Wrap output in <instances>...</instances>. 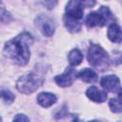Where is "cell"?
<instances>
[{
    "mask_svg": "<svg viewBox=\"0 0 122 122\" xmlns=\"http://www.w3.org/2000/svg\"><path fill=\"white\" fill-rule=\"evenodd\" d=\"M32 43L33 38L29 32H21L13 39L6 42L3 53L7 58H10L17 65L24 66L30 60V47Z\"/></svg>",
    "mask_w": 122,
    "mask_h": 122,
    "instance_id": "1",
    "label": "cell"
},
{
    "mask_svg": "<svg viewBox=\"0 0 122 122\" xmlns=\"http://www.w3.org/2000/svg\"><path fill=\"white\" fill-rule=\"evenodd\" d=\"M88 61L94 69L98 71H105L109 68L110 58L108 52L97 44H92L88 50Z\"/></svg>",
    "mask_w": 122,
    "mask_h": 122,
    "instance_id": "2",
    "label": "cell"
},
{
    "mask_svg": "<svg viewBox=\"0 0 122 122\" xmlns=\"http://www.w3.org/2000/svg\"><path fill=\"white\" fill-rule=\"evenodd\" d=\"M113 21L114 17L112 13L111 12L110 9L105 6H102L98 10L90 12L85 19V23L89 28L104 27L110 22L114 23Z\"/></svg>",
    "mask_w": 122,
    "mask_h": 122,
    "instance_id": "3",
    "label": "cell"
},
{
    "mask_svg": "<svg viewBox=\"0 0 122 122\" xmlns=\"http://www.w3.org/2000/svg\"><path fill=\"white\" fill-rule=\"evenodd\" d=\"M43 83V78L35 72H29L22 75L16 82V89L26 94L34 92Z\"/></svg>",
    "mask_w": 122,
    "mask_h": 122,
    "instance_id": "4",
    "label": "cell"
},
{
    "mask_svg": "<svg viewBox=\"0 0 122 122\" xmlns=\"http://www.w3.org/2000/svg\"><path fill=\"white\" fill-rule=\"evenodd\" d=\"M84 1H70L68 2L67 6H66V13L65 16L80 21V19H82L83 14H84Z\"/></svg>",
    "mask_w": 122,
    "mask_h": 122,
    "instance_id": "5",
    "label": "cell"
},
{
    "mask_svg": "<svg viewBox=\"0 0 122 122\" xmlns=\"http://www.w3.org/2000/svg\"><path fill=\"white\" fill-rule=\"evenodd\" d=\"M77 77V72L76 71L73 69V67H68L66 69V71L62 73V74H59V75H56L54 77V81L55 83L59 86V87H69L71 86L74 80L76 79Z\"/></svg>",
    "mask_w": 122,
    "mask_h": 122,
    "instance_id": "6",
    "label": "cell"
},
{
    "mask_svg": "<svg viewBox=\"0 0 122 122\" xmlns=\"http://www.w3.org/2000/svg\"><path fill=\"white\" fill-rule=\"evenodd\" d=\"M36 26L40 29L41 32L45 36H51L54 33L55 30V25L54 22L45 15H40L36 19Z\"/></svg>",
    "mask_w": 122,
    "mask_h": 122,
    "instance_id": "7",
    "label": "cell"
},
{
    "mask_svg": "<svg viewBox=\"0 0 122 122\" xmlns=\"http://www.w3.org/2000/svg\"><path fill=\"white\" fill-rule=\"evenodd\" d=\"M100 84H101V87L106 92H117L119 91V88H120V80L114 74L103 76L100 80Z\"/></svg>",
    "mask_w": 122,
    "mask_h": 122,
    "instance_id": "8",
    "label": "cell"
},
{
    "mask_svg": "<svg viewBox=\"0 0 122 122\" xmlns=\"http://www.w3.org/2000/svg\"><path fill=\"white\" fill-rule=\"evenodd\" d=\"M86 95L92 101L96 102V103H103L108 98V94H107L106 92L101 91L97 87H94V86L90 87L86 91Z\"/></svg>",
    "mask_w": 122,
    "mask_h": 122,
    "instance_id": "9",
    "label": "cell"
},
{
    "mask_svg": "<svg viewBox=\"0 0 122 122\" xmlns=\"http://www.w3.org/2000/svg\"><path fill=\"white\" fill-rule=\"evenodd\" d=\"M108 38L113 43H122V28L116 23H112L108 29Z\"/></svg>",
    "mask_w": 122,
    "mask_h": 122,
    "instance_id": "10",
    "label": "cell"
},
{
    "mask_svg": "<svg viewBox=\"0 0 122 122\" xmlns=\"http://www.w3.org/2000/svg\"><path fill=\"white\" fill-rule=\"evenodd\" d=\"M57 101V97L55 94L51 92H41L37 96V102L40 106L44 108H49L51 105L55 104Z\"/></svg>",
    "mask_w": 122,
    "mask_h": 122,
    "instance_id": "11",
    "label": "cell"
},
{
    "mask_svg": "<svg viewBox=\"0 0 122 122\" xmlns=\"http://www.w3.org/2000/svg\"><path fill=\"white\" fill-rule=\"evenodd\" d=\"M77 77L86 83H94L97 81V78H98L96 72L93 70L89 69V68H86L80 71L77 73Z\"/></svg>",
    "mask_w": 122,
    "mask_h": 122,
    "instance_id": "12",
    "label": "cell"
},
{
    "mask_svg": "<svg viewBox=\"0 0 122 122\" xmlns=\"http://www.w3.org/2000/svg\"><path fill=\"white\" fill-rule=\"evenodd\" d=\"M68 60L71 67L78 66L83 60V53L79 49L71 50L68 54Z\"/></svg>",
    "mask_w": 122,
    "mask_h": 122,
    "instance_id": "13",
    "label": "cell"
},
{
    "mask_svg": "<svg viewBox=\"0 0 122 122\" xmlns=\"http://www.w3.org/2000/svg\"><path fill=\"white\" fill-rule=\"evenodd\" d=\"M64 22H65L66 28L71 32H78L81 30V22L80 21L64 16Z\"/></svg>",
    "mask_w": 122,
    "mask_h": 122,
    "instance_id": "14",
    "label": "cell"
},
{
    "mask_svg": "<svg viewBox=\"0 0 122 122\" xmlns=\"http://www.w3.org/2000/svg\"><path fill=\"white\" fill-rule=\"evenodd\" d=\"M110 109L112 112H122V103L115 98H112L109 101Z\"/></svg>",
    "mask_w": 122,
    "mask_h": 122,
    "instance_id": "15",
    "label": "cell"
},
{
    "mask_svg": "<svg viewBox=\"0 0 122 122\" xmlns=\"http://www.w3.org/2000/svg\"><path fill=\"white\" fill-rule=\"evenodd\" d=\"M1 96H2V99L4 100V102L7 103V104L12 103L14 101V99H15L14 94L10 91L5 90V89H2L1 90Z\"/></svg>",
    "mask_w": 122,
    "mask_h": 122,
    "instance_id": "16",
    "label": "cell"
},
{
    "mask_svg": "<svg viewBox=\"0 0 122 122\" xmlns=\"http://www.w3.org/2000/svg\"><path fill=\"white\" fill-rule=\"evenodd\" d=\"M13 122H30V119H29L28 116H26L25 114L18 113V114H16L15 117L13 118Z\"/></svg>",
    "mask_w": 122,
    "mask_h": 122,
    "instance_id": "17",
    "label": "cell"
},
{
    "mask_svg": "<svg viewBox=\"0 0 122 122\" xmlns=\"http://www.w3.org/2000/svg\"><path fill=\"white\" fill-rule=\"evenodd\" d=\"M5 17H7L8 21H9V20L10 19V12H8V11L4 9V7L2 6V7H1V21H2V22L5 21Z\"/></svg>",
    "mask_w": 122,
    "mask_h": 122,
    "instance_id": "18",
    "label": "cell"
},
{
    "mask_svg": "<svg viewBox=\"0 0 122 122\" xmlns=\"http://www.w3.org/2000/svg\"><path fill=\"white\" fill-rule=\"evenodd\" d=\"M118 100L122 103V88L119 90V92H118Z\"/></svg>",
    "mask_w": 122,
    "mask_h": 122,
    "instance_id": "19",
    "label": "cell"
},
{
    "mask_svg": "<svg viewBox=\"0 0 122 122\" xmlns=\"http://www.w3.org/2000/svg\"><path fill=\"white\" fill-rule=\"evenodd\" d=\"M88 122H100L98 120H91V121H88Z\"/></svg>",
    "mask_w": 122,
    "mask_h": 122,
    "instance_id": "20",
    "label": "cell"
},
{
    "mask_svg": "<svg viewBox=\"0 0 122 122\" xmlns=\"http://www.w3.org/2000/svg\"><path fill=\"white\" fill-rule=\"evenodd\" d=\"M121 60H122V54H121Z\"/></svg>",
    "mask_w": 122,
    "mask_h": 122,
    "instance_id": "21",
    "label": "cell"
},
{
    "mask_svg": "<svg viewBox=\"0 0 122 122\" xmlns=\"http://www.w3.org/2000/svg\"><path fill=\"white\" fill-rule=\"evenodd\" d=\"M120 122H122V121H120Z\"/></svg>",
    "mask_w": 122,
    "mask_h": 122,
    "instance_id": "22",
    "label": "cell"
}]
</instances>
